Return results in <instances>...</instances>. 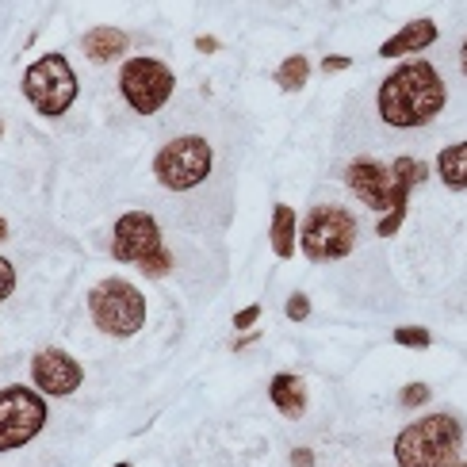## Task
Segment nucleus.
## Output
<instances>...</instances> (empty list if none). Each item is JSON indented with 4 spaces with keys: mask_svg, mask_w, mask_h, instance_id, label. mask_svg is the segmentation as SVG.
<instances>
[{
    "mask_svg": "<svg viewBox=\"0 0 467 467\" xmlns=\"http://www.w3.org/2000/svg\"><path fill=\"white\" fill-rule=\"evenodd\" d=\"M444 100H449V88H444L437 66L425 62V57L402 62L379 85V96H376L379 119L395 130H414V127L433 123L444 111Z\"/></svg>",
    "mask_w": 467,
    "mask_h": 467,
    "instance_id": "1",
    "label": "nucleus"
},
{
    "mask_svg": "<svg viewBox=\"0 0 467 467\" xmlns=\"http://www.w3.org/2000/svg\"><path fill=\"white\" fill-rule=\"evenodd\" d=\"M463 449V425L452 414H425L395 437L399 467H456Z\"/></svg>",
    "mask_w": 467,
    "mask_h": 467,
    "instance_id": "2",
    "label": "nucleus"
},
{
    "mask_svg": "<svg viewBox=\"0 0 467 467\" xmlns=\"http://www.w3.org/2000/svg\"><path fill=\"white\" fill-rule=\"evenodd\" d=\"M111 257L119 265L142 268L146 276H169L172 272V253L161 242V226L150 211H127L111 226Z\"/></svg>",
    "mask_w": 467,
    "mask_h": 467,
    "instance_id": "3",
    "label": "nucleus"
},
{
    "mask_svg": "<svg viewBox=\"0 0 467 467\" xmlns=\"http://www.w3.org/2000/svg\"><path fill=\"white\" fill-rule=\"evenodd\" d=\"M88 315L108 337H134L146 326V296L123 276H108L88 291Z\"/></svg>",
    "mask_w": 467,
    "mask_h": 467,
    "instance_id": "4",
    "label": "nucleus"
},
{
    "mask_svg": "<svg viewBox=\"0 0 467 467\" xmlns=\"http://www.w3.org/2000/svg\"><path fill=\"white\" fill-rule=\"evenodd\" d=\"M299 249L306 261H341L357 249V219L337 203H318L299 223Z\"/></svg>",
    "mask_w": 467,
    "mask_h": 467,
    "instance_id": "5",
    "label": "nucleus"
},
{
    "mask_svg": "<svg viewBox=\"0 0 467 467\" xmlns=\"http://www.w3.org/2000/svg\"><path fill=\"white\" fill-rule=\"evenodd\" d=\"M77 92H81V85H77V73L69 66V57L66 54H43L38 62H31L24 69V96H27V104L38 111V115H47V119H57V115H66L77 100Z\"/></svg>",
    "mask_w": 467,
    "mask_h": 467,
    "instance_id": "6",
    "label": "nucleus"
},
{
    "mask_svg": "<svg viewBox=\"0 0 467 467\" xmlns=\"http://www.w3.org/2000/svg\"><path fill=\"white\" fill-rule=\"evenodd\" d=\"M211 165H215V153L203 134H181L158 150L153 158V177L169 192H192L211 177Z\"/></svg>",
    "mask_w": 467,
    "mask_h": 467,
    "instance_id": "7",
    "label": "nucleus"
},
{
    "mask_svg": "<svg viewBox=\"0 0 467 467\" xmlns=\"http://www.w3.org/2000/svg\"><path fill=\"white\" fill-rule=\"evenodd\" d=\"M47 399L35 387H0V452H16L43 433Z\"/></svg>",
    "mask_w": 467,
    "mask_h": 467,
    "instance_id": "8",
    "label": "nucleus"
},
{
    "mask_svg": "<svg viewBox=\"0 0 467 467\" xmlns=\"http://www.w3.org/2000/svg\"><path fill=\"white\" fill-rule=\"evenodd\" d=\"M172 88H177V77L158 57H130L119 69V92L130 104V111H139V115L161 111L169 104Z\"/></svg>",
    "mask_w": 467,
    "mask_h": 467,
    "instance_id": "9",
    "label": "nucleus"
},
{
    "mask_svg": "<svg viewBox=\"0 0 467 467\" xmlns=\"http://www.w3.org/2000/svg\"><path fill=\"white\" fill-rule=\"evenodd\" d=\"M31 379L38 387V395L69 399L73 391H81L85 368L77 357H69L66 348H43V353H35V360H31Z\"/></svg>",
    "mask_w": 467,
    "mask_h": 467,
    "instance_id": "10",
    "label": "nucleus"
},
{
    "mask_svg": "<svg viewBox=\"0 0 467 467\" xmlns=\"http://www.w3.org/2000/svg\"><path fill=\"white\" fill-rule=\"evenodd\" d=\"M345 184L357 192L360 203L379 211V215L391 211V165H379L372 158H357L345 169Z\"/></svg>",
    "mask_w": 467,
    "mask_h": 467,
    "instance_id": "11",
    "label": "nucleus"
},
{
    "mask_svg": "<svg viewBox=\"0 0 467 467\" xmlns=\"http://www.w3.org/2000/svg\"><path fill=\"white\" fill-rule=\"evenodd\" d=\"M425 177H430V169H425L418 158H395L391 161V211L379 219L376 234L379 238H391V234H399V226L406 223V200H410V188L421 184Z\"/></svg>",
    "mask_w": 467,
    "mask_h": 467,
    "instance_id": "12",
    "label": "nucleus"
},
{
    "mask_svg": "<svg viewBox=\"0 0 467 467\" xmlns=\"http://www.w3.org/2000/svg\"><path fill=\"white\" fill-rule=\"evenodd\" d=\"M437 24L433 19H410L399 35H391L387 43L379 47V57H406V54H414V50H425V47H433L437 43Z\"/></svg>",
    "mask_w": 467,
    "mask_h": 467,
    "instance_id": "13",
    "label": "nucleus"
},
{
    "mask_svg": "<svg viewBox=\"0 0 467 467\" xmlns=\"http://www.w3.org/2000/svg\"><path fill=\"white\" fill-rule=\"evenodd\" d=\"M127 43H130V38L119 27H92V31L81 35V50H85L88 62H96V66H108V62H115V57H123Z\"/></svg>",
    "mask_w": 467,
    "mask_h": 467,
    "instance_id": "14",
    "label": "nucleus"
},
{
    "mask_svg": "<svg viewBox=\"0 0 467 467\" xmlns=\"http://www.w3.org/2000/svg\"><path fill=\"white\" fill-rule=\"evenodd\" d=\"M268 399L284 418H303L306 414V383L291 372H276L268 383Z\"/></svg>",
    "mask_w": 467,
    "mask_h": 467,
    "instance_id": "15",
    "label": "nucleus"
},
{
    "mask_svg": "<svg viewBox=\"0 0 467 467\" xmlns=\"http://www.w3.org/2000/svg\"><path fill=\"white\" fill-rule=\"evenodd\" d=\"M437 177L449 192H463L467 188V142L444 146L437 158Z\"/></svg>",
    "mask_w": 467,
    "mask_h": 467,
    "instance_id": "16",
    "label": "nucleus"
},
{
    "mask_svg": "<svg viewBox=\"0 0 467 467\" xmlns=\"http://www.w3.org/2000/svg\"><path fill=\"white\" fill-rule=\"evenodd\" d=\"M296 230H299L296 211H291L287 203L272 207V253H276L280 261L296 257Z\"/></svg>",
    "mask_w": 467,
    "mask_h": 467,
    "instance_id": "17",
    "label": "nucleus"
},
{
    "mask_svg": "<svg viewBox=\"0 0 467 467\" xmlns=\"http://www.w3.org/2000/svg\"><path fill=\"white\" fill-rule=\"evenodd\" d=\"M306 77H310V62L303 54H291V57H284V62H280V69H276L272 81H276L284 92H299L306 85Z\"/></svg>",
    "mask_w": 467,
    "mask_h": 467,
    "instance_id": "18",
    "label": "nucleus"
},
{
    "mask_svg": "<svg viewBox=\"0 0 467 467\" xmlns=\"http://www.w3.org/2000/svg\"><path fill=\"white\" fill-rule=\"evenodd\" d=\"M430 329L425 326H399L395 329V345H402V348H430Z\"/></svg>",
    "mask_w": 467,
    "mask_h": 467,
    "instance_id": "19",
    "label": "nucleus"
},
{
    "mask_svg": "<svg viewBox=\"0 0 467 467\" xmlns=\"http://www.w3.org/2000/svg\"><path fill=\"white\" fill-rule=\"evenodd\" d=\"M430 387H425V383H406L402 387V395H399V402L406 406V410H414V406H425V402H430Z\"/></svg>",
    "mask_w": 467,
    "mask_h": 467,
    "instance_id": "20",
    "label": "nucleus"
},
{
    "mask_svg": "<svg viewBox=\"0 0 467 467\" xmlns=\"http://www.w3.org/2000/svg\"><path fill=\"white\" fill-rule=\"evenodd\" d=\"M284 315H287L291 322H306V318H310V299L303 296V291H296V296L284 303Z\"/></svg>",
    "mask_w": 467,
    "mask_h": 467,
    "instance_id": "21",
    "label": "nucleus"
},
{
    "mask_svg": "<svg viewBox=\"0 0 467 467\" xmlns=\"http://www.w3.org/2000/svg\"><path fill=\"white\" fill-rule=\"evenodd\" d=\"M12 291H16V265L8 257H0V303H5Z\"/></svg>",
    "mask_w": 467,
    "mask_h": 467,
    "instance_id": "22",
    "label": "nucleus"
},
{
    "mask_svg": "<svg viewBox=\"0 0 467 467\" xmlns=\"http://www.w3.org/2000/svg\"><path fill=\"white\" fill-rule=\"evenodd\" d=\"M257 318H261V303H249L245 310H238V315H234V329H249V326H257Z\"/></svg>",
    "mask_w": 467,
    "mask_h": 467,
    "instance_id": "23",
    "label": "nucleus"
},
{
    "mask_svg": "<svg viewBox=\"0 0 467 467\" xmlns=\"http://www.w3.org/2000/svg\"><path fill=\"white\" fill-rule=\"evenodd\" d=\"M348 66H353V62H348L345 54H329V57H322V69H326V73H341V69H348Z\"/></svg>",
    "mask_w": 467,
    "mask_h": 467,
    "instance_id": "24",
    "label": "nucleus"
},
{
    "mask_svg": "<svg viewBox=\"0 0 467 467\" xmlns=\"http://www.w3.org/2000/svg\"><path fill=\"white\" fill-rule=\"evenodd\" d=\"M291 467H315V452H310V449H296V452H291Z\"/></svg>",
    "mask_w": 467,
    "mask_h": 467,
    "instance_id": "25",
    "label": "nucleus"
},
{
    "mask_svg": "<svg viewBox=\"0 0 467 467\" xmlns=\"http://www.w3.org/2000/svg\"><path fill=\"white\" fill-rule=\"evenodd\" d=\"M196 50H200V54H219V38H215V35H200V38H196Z\"/></svg>",
    "mask_w": 467,
    "mask_h": 467,
    "instance_id": "26",
    "label": "nucleus"
},
{
    "mask_svg": "<svg viewBox=\"0 0 467 467\" xmlns=\"http://www.w3.org/2000/svg\"><path fill=\"white\" fill-rule=\"evenodd\" d=\"M460 69L467 73V43H463V50H460Z\"/></svg>",
    "mask_w": 467,
    "mask_h": 467,
    "instance_id": "27",
    "label": "nucleus"
},
{
    "mask_svg": "<svg viewBox=\"0 0 467 467\" xmlns=\"http://www.w3.org/2000/svg\"><path fill=\"white\" fill-rule=\"evenodd\" d=\"M8 238V223H5V215H0V242Z\"/></svg>",
    "mask_w": 467,
    "mask_h": 467,
    "instance_id": "28",
    "label": "nucleus"
},
{
    "mask_svg": "<svg viewBox=\"0 0 467 467\" xmlns=\"http://www.w3.org/2000/svg\"><path fill=\"white\" fill-rule=\"evenodd\" d=\"M115 467H130V463H115Z\"/></svg>",
    "mask_w": 467,
    "mask_h": 467,
    "instance_id": "29",
    "label": "nucleus"
},
{
    "mask_svg": "<svg viewBox=\"0 0 467 467\" xmlns=\"http://www.w3.org/2000/svg\"><path fill=\"white\" fill-rule=\"evenodd\" d=\"M456 467H467V460H463V463H456Z\"/></svg>",
    "mask_w": 467,
    "mask_h": 467,
    "instance_id": "30",
    "label": "nucleus"
},
{
    "mask_svg": "<svg viewBox=\"0 0 467 467\" xmlns=\"http://www.w3.org/2000/svg\"><path fill=\"white\" fill-rule=\"evenodd\" d=\"M0 134H5V123H0Z\"/></svg>",
    "mask_w": 467,
    "mask_h": 467,
    "instance_id": "31",
    "label": "nucleus"
}]
</instances>
